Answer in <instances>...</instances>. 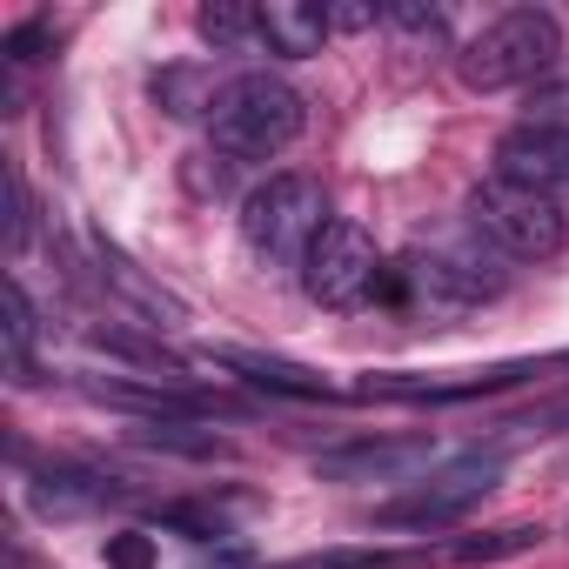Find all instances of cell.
I'll return each mask as SVG.
<instances>
[{
	"label": "cell",
	"mask_w": 569,
	"mask_h": 569,
	"mask_svg": "<svg viewBox=\"0 0 569 569\" xmlns=\"http://www.w3.org/2000/svg\"><path fill=\"white\" fill-rule=\"evenodd\" d=\"M402 268H409V281H416L422 296H436L449 309H476V302H489V296L509 289V254L469 214L456 228H422Z\"/></svg>",
	"instance_id": "cell-1"
},
{
	"label": "cell",
	"mask_w": 569,
	"mask_h": 569,
	"mask_svg": "<svg viewBox=\"0 0 569 569\" xmlns=\"http://www.w3.org/2000/svg\"><path fill=\"white\" fill-rule=\"evenodd\" d=\"M302 134V94L274 74H234L221 81V101L208 114V141L221 161H274Z\"/></svg>",
	"instance_id": "cell-2"
},
{
	"label": "cell",
	"mask_w": 569,
	"mask_h": 569,
	"mask_svg": "<svg viewBox=\"0 0 569 569\" xmlns=\"http://www.w3.org/2000/svg\"><path fill=\"white\" fill-rule=\"evenodd\" d=\"M556 61H562V21L542 14V8H509V14H496V21L456 54V74H462L476 94H502V88L542 81Z\"/></svg>",
	"instance_id": "cell-3"
},
{
	"label": "cell",
	"mask_w": 569,
	"mask_h": 569,
	"mask_svg": "<svg viewBox=\"0 0 569 569\" xmlns=\"http://www.w3.org/2000/svg\"><path fill=\"white\" fill-rule=\"evenodd\" d=\"M322 228H329V201H322V181L309 174H268L241 201V241L254 261H274V268H302Z\"/></svg>",
	"instance_id": "cell-4"
},
{
	"label": "cell",
	"mask_w": 569,
	"mask_h": 569,
	"mask_svg": "<svg viewBox=\"0 0 569 569\" xmlns=\"http://www.w3.org/2000/svg\"><path fill=\"white\" fill-rule=\"evenodd\" d=\"M469 221L509 254V261H549L562 248V208L536 188H516L502 174H482L469 188Z\"/></svg>",
	"instance_id": "cell-5"
},
{
	"label": "cell",
	"mask_w": 569,
	"mask_h": 569,
	"mask_svg": "<svg viewBox=\"0 0 569 569\" xmlns=\"http://www.w3.org/2000/svg\"><path fill=\"white\" fill-rule=\"evenodd\" d=\"M376 281H382V254H376V234L362 221H329L302 261V289L309 302L322 309H356L376 296Z\"/></svg>",
	"instance_id": "cell-6"
},
{
	"label": "cell",
	"mask_w": 569,
	"mask_h": 569,
	"mask_svg": "<svg viewBox=\"0 0 569 569\" xmlns=\"http://www.w3.org/2000/svg\"><path fill=\"white\" fill-rule=\"evenodd\" d=\"M496 476H502V456H462V462L436 469L422 489L382 502V509H376V529H442V522L469 516V509L496 489Z\"/></svg>",
	"instance_id": "cell-7"
},
{
	"label": "cell",
	"mask_w": 569,
	"mask_h": 569,
	"mask_svg": "<svg viewBox=\"0 0 569 569\" xmlns=\"http://www.w3.org/2000/svg\"><path fill=\"white\" fill-rule=\"evenodd\" d=\"M496 174L549 201H569V128H536V121L509 128L496 141Z\"/></svg>",
	"instance_id": "cell-8"
},
{
	"label": "cell",
	"mask_w": 569,
	"mask_h": 569,
	"mask_svg": "<svg viewBox=\"0 0 569 569\" xmlns=\"http://www.w3.org/2000/svg\"><path fill=\"white\" fill-rule=\"evenodd\" d=\"M536 362H502V369H462V376H362L356 396H389V402H476L496 389L529 382Z\"/></svg>",
	"instance_id": "cell-9"
},
{
	"label": "cell",
	"mask_w": 569,
	"mask_h": 569,
	"mask_svg": "<svg viewBox=\"0 0 569 569\" xmlns=\"http://www.w3.org/2000/svg\"><path fill=\"white\" fill-rule=\"evenodd\" d=\"M436 462V442L429 436H396V442H349V449H329L316 462L322 482H409Z\"/></svg>",
	"instance_id": "cell-10"
},
{
	"label": "cell",
	"mask_w": 569,
	"mask_h": 569,
	"mask_svg": "<svg viewBox=\"0 0 569 569\" xmlns=\"http://www.w3.org/2000/svg\"><path fill=\"white\" fill-rule=\"evenodd\" d=\"M208 362H214V369H234L241 382H254V389H268V396H289V402H329V396H336V382H329V376H316V369H302V362H281V356L214 349Z\"/></svg>",
	"instance_id": "cell-11"
},
{
	"label": "cell",
	"mask_w": 569,
	"mask_h": 569,
	"mask_svg": "<svg viewBox=\"0 0 569 569\" xmlns=\"http://www.w3.org/2000/svg\"><path fill=\"white\" fill-rule=\"evenodd\" d=\"M254 21H261V48L281 54V61L322 54V41L336 34V28H329V8H309V0H261Z\"/></svg>",
	"instance_id": "cell-12"
},
{
	"label": "cell",
	"mask_w": 569,
	"mask_h": 569,
	"mask_svg": "<svg viewBox=\"0 0 569 569\" xmlns=\"http://www.w3.org/2000/svg\"><path fill=\"white\" fill-rule=\"evenodd\" d=\"M94 268H101V281H108V289H121V296H128L141 316H154V329H174V322H188V309H181V302L161 289V281H148V274H141V268H134V261H128L114 241H101V234H94Z\"/></svg>",
	"instance_id": "cell-13"
},
{
	"label": "cell",
	"mask_w": 569,
	"mask_h": 569,
	"mask_svg": "<svg viewBox=\"0 0 569 569\" xmlns=\"http://www.w3.org/2000/svg\"><path fill=\"white\" fill-rule=\"evenodd\" d=\"M88 342H94V349H108V356H121V362H134V369H141V382L188 389V362H181L174 349H161V336H134V329H121V322H94V329H88Z\"/></svg>",
	"instance_id": "cell-14"
},
{
	"label": "cell",
	"mask_w": 569,
	"mask_h": 569,
	"mask_svg": "<svg viewBox=\"0 0 569 569\" xmlns=\"http://www.w3.org/2000/svg\"><path fill=\"white\" fill-rule=\"evenodd\" d=\"M154 101H161L174 121H188V114H214L221 88H214L201 68H168V74H154Z\"/></svg>",
	"instance_id": "cell-15"
},
{
	"label": "cell",
	"mask_w": 569,
	"mask_h": 569,
	"mask_svg": "<svg viewBox=\"0 0 569 569\" xmlns=\"http://www.w3.org/2000/svg\"><path fill=\"white\" fill-rule=\"evenodd\" d=\"M194 28H201L208 48H261V21H254V8H241V0H208L194 14Z\"/></svg>",
	"instance_id": "cell-16"
},
{
	"label": "cell",
	"mask_w": 569,
	"mask_h": 569,
	"mask_svg": "<svg viewBox=\"0 0 569 569\" xmlns=\"http://www.w3.org/2000/svg\"><path fill=\"white\" fill-rule=\"evenodd\" d=\"M536 542H542V529H536V522H509V529L462 536V542H449L442 556H449V562H502V556H522V549H536Z\"/></svg>",
	"instance_id": "cell-17"
},
{
	"label": "cell",
	"mask_w": 569,
	"mask_h": 569,
	"mask_svg": "<svg viewBox=\"0 0 569 569\" xmlns=\"http://www.w3.org/2000/svg\"><path fill=\"white\" fill-rule=\"evenodd\" d=\"M141 449H161V456H188V462H214L228 456V442L214 429H188V422H154V429H134Z\"/></svg>",
	"instance_id": "cell-18"
},
{
	"label": "cell",
	"mask_w": 569,
	"mask_h": 569,
	"mask_svg": "<svg viewBox=\"0 0 569 569\" xmlns=\"http://www.w3.org/2000/svg\"><path fill=\"white\" fill-rule=\"evenodd\" d=\"M28 342H34V302L21 281H8V369L28 376Z\"/></svg>",
	"instance_id": "cell-19"
},
{
	"label": "cell",
	"mask_w": 569,
	"mask_h": 569,
	"mask_svg": "<svg viewBox=\"0 0 569 569\" xmlns=\"http://www.w3.org/2000/svg\"><path fill=\"white\" fill-rule=\"evenodd\" d=\"M382 21L389 28H402V34H449V14L442 8H422V0H396V8H382Z\"/></svg>",
	"instance_id": "cell-20"
},
{
	"label": "cell",
	"mask_w": 569,
	"mask_h": 569,
	"mask_svg": "<svg viewBox=\"0 0 569 569\" xmlns=\"http://www.w3.org/2000/svg\"><path fill=\"white\" fill-rule=\"evenodd\" d=\"M101 556H108V569H154V536L121 529V536H108V542H101Z\"/></svg>",
	"instance_id": "cell-21"
},
{
	"label": "cell",
	"mask_w": 569,
	"mask_h": 569,
	"mask_svg": "<svg viewBox=\"0 0 569 569\" xmlns=\"http://www.w3.org/2000/svg\"><path fill=\"white\" fill-rule=\"evenodd\" d=\"M529 121L536 128H569V81H542L529 94Z\"/></svg>",
	"instance_id": "cell-22"
},
{
	"label": "cell",
	"mask_w": 569,
	"mask_h": 569,
	"mask_svg": "<svg viewBox=\"0 0 569 569\" xmlns=\"http://www.w3.org/2000/svg\"><path fill=\"white\" fill-rule=\"evenodd\" d=\"M0 188H8V248L28 241V188H21V168H0Z\"/></svg>",
	"instance_id": "cell-23"
},
{
	"label": "cell",
	"mask_w": 569,
	"mask_h": 569,
	"mask_svg": "<svg viewBox=\"0 0 569 569\" xmlns=\"http://www.w3.org/2000/svg\"><path fill=\"white\" fill-rule=\"evenodd\" d=\"M382 21V8H349V0H342V8H329V28L336 34H362V28H376Z\"/></svg>",
	"instance_id": "cell-24"
},
{
	"label": "cell",
	"mask_w": 569,
	"mask_h": 569,
	"mask_svg": "<svg viewBox=\"0 0 569 569\" xmlns=\"http://www.w3.org/2000/svg\"><path fill=\"white\" fill-rule=\"evenodd\" d=\"M41 41H48V28H41V21L14 28V34H8V61H34V48H41Z\"/></svg>",
	"instance_id": "cell-25"
}]
</instances>
